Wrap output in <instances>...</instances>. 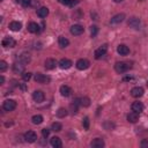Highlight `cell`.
<instances>
[{"mask_svg": "<svg viewBox=\"0 0 148 148\" xmlns=\"http://www.w3.org/2000/svg\"><path fill=\"white\" fill-rule=\"evenodd\" d=\"M114 2H121V1H124V0H113Z\"/></svg>", "mask_w": 148, "mask_h": 148, "instance_id": "42", "label": "cell"}, {"mask_svg": "<svg viewBox=\"0 0 148 148\" xmlns=\"http://www.w3.org/2000/svg\"><path fill=\"white\" fill-rule=\"evenodd\" d=\"M30 60H31V57H30V54H29V53H27V52L21 53V54H20V57H18V61H21V62H22V64H24V65L29 64V62H30Z\"/></svg>", "mask_w": 148, "mask_h": 148, "instance_id": "19", "label": "cell"}, {"mask_svg": "<svg viewBox=\"0 0 148 148\" xmlns=\"http://www.w3.org/2000/svg\"><path fill=\"white\" fill-rule=\"evenodd\" d=\"M50 131H51V130H49V128H43V130H42V135H43V138H47V136L50 135Z\"/></svg>", "mask_w": 148, "mask_h": 148, "instance_id": "38", "label": "cell"}, {"mask_svg": "<svg viewBox=\"0 0 148 148\" xmlns=\"http://www.w3.org/2000/svg\"><path fill=\"white\" fill-rule=\"evenodd\" d=\"M58 1L65 6H68V7H74L75 5H77L80 2V0H58Z\"/></svg>", "mask_w": 148, "mask_h": 148, "instance_id": "28", "label": "cell"}, {"mask_svg": "<svg viewBox=\"0 0 148 148\" xmlns=\"http://www.w3.org/2000/svg\"><path fill=\"white\" fill-rule=\"evenodd\" d=\"M6 69H7V62H6L5 60H1V61H0V72L3 73Z\"/></svg>", "mask_w": 148, "mask_h": 148, "instance_id": "36", "label": "cell"}, {"mask_svg": "<svg viewBox=\"0 0 148 148\" xmlns=\"http://www.w3.org/2000/svg\"><path fill=\"white\" fill-rule=\"evenodd\" d=\"M16 108V102L14 99H6L2 104V109L5 111H13Z\"/></svg>", "mask_w": 148, "mask_h": 148, "instance_id": "4", "label": "cell"}, {"mask_svg": "<svg viewBox=\"0 0 148 148\" xmlns=\"http://www.w3.org/2000/svg\"><path fill=\"white\" fill-rule=\"evenodd\" d=\"M71 92H72V89H71L68 86L64 84V86L60 87V94H61V96H64V97H68V96L71 95Z\"/></svg>", "mask_w": 148, "mask_h": 148, "instance_id": "24", "label": "cell"}, {"mask_svg": "<svg viewBox=\"0 0 148 148\" xmlns=\"http://www.w3.org/2000/svg\"><path fill=\"white\" fill-rule=\"evenodd\" d=\"M61 130H62V125H61L60 123H58V121L53 123V124H52V126H51V131H54V132H60Z\"/></svg>", "mask_w": 148, "mask_h": 148, "instance_id": "31", "label": "cell"}, {"mask_svg": "<svg viewBox=\"0 0 148 148\" xmlns=\"http://www.w3.org/2000/svg\"><path fill=\"white\" fill-rule=\"evenodd\" d=\"M1 44L3 47H14L16 45V42L13 37H5L1 42Z\"/></svg>", "mask_w": 148, "mask_h": 148, "instance_id": "8", "label": "cell"}, {"mask_svg": "<svg viewBox=\"0 0 148 148\" xmlns=\"http://www.w3.org/2000/svg\"><path fill=\"white\" fill-rule=\"evenodd\" d=\"M79 105H81L80 103V98H75L71 104H69V110L72 113H76L79 111Z\"/></svg>", "mask_w": 148, "mask_h": 148, "instance_id": "16", "label": "cell"}, {"mask_svg": "<svg viewBox=\"0 0 148 148\" xmlns=\"http://www.w3.org/2000/svg\"><path fill=\"white\" fill-rule=\"evenodd\" d=\"M24 139H25L27 142L32 143V142H35L37 140V134L34 131H28V132L24 133Z\"/></svg>", "mask_w": 148, "mask_h": 148, "instance_id": "11", "label": "cell"}, {"mask_svg": "<svg viewBox=\"0 0 148 148\" xmlns=\"http://www.w3.org/2000/svg\"><path fill=\"white\" fill-rule=\"evenodd\" d=\"M58 44H59V46L60 47H67L68 45H69V40L66 38V37H64V36H59V38H58Z\"/></svg>", "mask_w": 148, "mask_h": 148, "instance_id": "27", "label": "cell"}, {"mask_svg": "<svg viewBox=\"0 0 148 148\" xmlns=\"http://www.w3.org/2000/svg\"><path fill=\"white\" fill-rule=\"evenodd\" d=\"M67 114H68V112H67V110H66L65 108H60V109H58V111H57V116H58L59 118H65Z\"/></svg>", "mask_w": 148, "mask_h": 148, "instance_id": "30", "label": "cell"}, {"mask_svg": "<svg viewBox=\"0 0 148 148\" xmlns=\"http://www.w3.org/2000/svg\"><path fill=\"white\" fill-rule=\"evenodd\" d=\"M21 28H22V23L18 21H13L9 23V29L12 31H20Z\"/></svg>", "mask_w": 148, "mask_h": 148, "instance_id": "22", "label": "cell"}, {"mask_svg": "<svg viewBox=\"0 0 148 148\" xmlns=\"http://www.w3.org/2000/svg\"><path fill=\"white\" fill-rule=\"evenodd\" d=\"M82 125H83V128H84V130H89V118H88V117H84V118H83Z\"/></svg>", "mask_w": 148, "mask_h": 148, "instance_id": "35", "label": "cell"}, {"mask_svg": "<svg viewBox=\"0 0 148 148\" xmlns=\"http://www.w3.org/2000/svg\"><path fill=\"white\" fill-rule=\"evenodd\" d=\"M1 1H2V0H1Z\"/></svg>", "mask_w": 148, "mask_h": 148, "instance_id": "44", "label": "cell"}, {"mask_svg": "<svg viewBox=\"0 0 148 148\" xmlns=\"http://www.w3.org/2000/svg\"><path fill=\"white\" fill-rule=\"evenodd\" d=\"M32 99L37 103H42L44 99H45V95L42 90H35L32 92Z\"/></svg>", "mask_w": 148, "mask_h": 148, "instance_id": "6", "label": "cell"}, {"mask_svg": "<svg viewBox=\"0 0 148 148\" xmlns=\"http://www.w3.org/2000/svg\"><path fill=\"white\" fill-rule=\"evenodd\" d=\"M37 15H38L39 17H42V18L46 17V16L49 15V8H47V7H39V8L37 9Z\"/></svg>", "mask_w": 148, "mask_h": 148, "instance_id": "25", "label": "cell"}, {"mask_svg": "<svg viewBox=\"0 0 148 148\" xmlns=\"http://www.w3.org/2000/svg\"><path fill=\"white\" fill-rule=\"evenodd\" d=\"M28 31L31 32V34H36V32L39 31V25L36 22H30L28 24Z\"/></svg>", "mask_w": 148, "mask_h": 148, "instance_id": "23", "label": "cell"}, {"mask_svg": "<svg viewBox=\"0 0 148 148\" xmlns=\"http://www.w3.org/2000/svg\"><path fill=\"white\" fill-rule=\"evenodd\" d=\"M131 68V65L125 62V61H118L114 64V71L119 74H123V73H126L128 69Z\"/></svg>", "mask_w": 148, "mask_h": 148, "instance_id": "1", "label": "cell"}, {"mask_svg": "<svg viewBox=\"0 0 148 148\" xmlns=\"http://www.w3.org/2000/svg\"><path fill=\"white\" fill-rule=\"evenodd\" d=\"M50 145L53 147V148H60L62 146V142H61V139L58 138V136H53L51 138L50 140Z\"/></svg>", "mask_w": 148, "mask_h": 148, "instance_id": "20", "label": "cell"}, {"mask_svg": "<svg viewBox=\"0 0 148 148\" xmlns=\"http://www.w3.org/2000/svg\"><path fill=\"white\" fill-rule=\"evenodd\" d=\"M97 32H98V28H97V25H91V27H90V34H91V37H95V36L97 35Z\"/></svg>", "mask_w": 148, "mask_h": 148, "instance_id": "33", "label": "cell"}, {"mask_svg": "<svg viewBox=\"0 0 148 148\" xmlns=\"http://www.w3.org/2000/svg\"><path fill=\"white\" fill-rule=\"evenodd\" d=\"M131 108H132V111L138 112V113H140V112L143 111V104L141 102H134V103H132Z\"/></svg>", "mask_w": 148, "mask_h": 148, "instance_id": "21", "label": "cell"}, {"mask_svg": "<svg viewBox=\"0 0 148 148\" xmlns=\"http://www.w3.org/2000/svg\"><path fill=\"white\" fill-rule=\"evenodd\" d=\"M22 79H23V81H29V80L31 79V73H30V72H24V73H22Z\"/></svg>", "mask_w": 148, "mask_h": 148, "instance_id": "34", "label": "cell"}, {"mask_svg": "<svg viewBox=\"0 0 148 148\" xmlns=\"http://www.w3.org/2000/svg\"><path fill=\"white\" fill-rule=\"evenodd\" d=\"M3 82H5V77L3 75H0V84H3Z\"/></svg>", "mask_w": 148, "mask_h": 148, "instance_id": "40", "label": "cell"}, {"mask_svg": "<svg viewBox=\"0 0 148 148\" xmlns=\"http://www.w3.org/2000/svg\"><path fill=\"white\" fill-rule=\"evenodd\" d=\"M16 1H17V2H18V3H22V2H23V1H24V0H16Z\"/></svg>", "mask_w": 148, "mask_h": 148, "instance_id": "41", "label": "cell"}, {"mask_svg": "<svg viewBox=\"0 0 148 148\" xmlns=\"http://www.w3.org/2000/svg\"><path fill=\"white\" fill-rule=\"evenodd\" d=\"M58 65H59V67H60L61 69H68V68L72 67L73 62H72V60H69V59H67V58H62V59L58 62Z\"/></svg>", "mask_w": 148, "mask_h": 148, "instance_id": "10", "label": "cell"}, {"mask_svg": "<svg viewBox=\"0 0 148 148\" xmlns=\"http://www.w3.org/2000/svg\"><path fill=\"white\" fill-rule=\"evenodd\" d=\"M83 31H84V28L81 24H74L71 27V34L74 36H79V35L83 34Z\"/></svg>", "mask_w": 148, "mask_h": 148, "instance_id": "7", "label": "cell"}, {"mask_svg": "<svg viewBox=\"0 0 148 148\" xmlns=\"http://www.w3.org/2000/svg\"><path fill=\"white\" fill-rule=\"evenodd\" d=\"M31 120H32V123H34L35 125H39V124L43 123V116H40V114H35V116H32Z\"/></svg>", "mask_w": 148, "mask_h": 148, "instance_id": "29", "label": "cell"}, {"mask_svg": "<svg viewBox=\"0 0 148 148\" xmlns=\"http://www.w3.org/2000/svg\"><path fill=\"white\" fill-rule=\"evenodd\" d=\"M140 1H143V0H140Z\"/></svg>", "mask_w": 148, "mask_h": 148, "instance_id": "43", "label": "cell"}, {"mask_svg": "<svg viewBox=\"0 0 148 148\" xmlns=\"http://www.w3.org/2000/svg\"><path fill=\"white\" fill-rule=\"evenodd\" d=\"M24 67H25V65H24V64H22L21 61L15 62V64L13 65V72H14V73H16V74L24 73Z\"/></svg>", "mask_w": 148, "mask_h": 148, "instance_id": "12", "label": "cell"}, {"mask_svg": "<svg viewBox=\"0 0 148 148\" xmlns=\"http://www.w3.org/2000/svg\"><path fill=\"white\" fill-rule=\"evenodd\" d=\"M127 120H128L130 123H136V121L139 120V113H138V112H134V111L130 112V113L127 114Z\"/></svg>", "mask_w": 148, "mask_h": 148, "instance_id": "26", "label": "cell"}, {"mask_svg": "<svg viewBox=\"0 0 148 148\" xmlns=\"http://www.w3.org/2000/svg\"><path fill=\"white\" fill-rule=\"evenodd\" d=\"M57 65H58L57 61H56L54 59H52V58H47V59L45 60V62H44V67H45L46 69H49V71L56 68Z\"/></svg>", "mask_w": 148, "mask_h": 148, "instance_id": "13", "label": "cell"}, {"mask_svg": "<svg viewBox=\"0 0 148 148\" xmlns=\"http://www.w3.org/2000/svg\"><path fill=\"white\" fill-rule=\"evenodd\" d=\"M80 103L83 108H87L90 105V99H89V97H82V98H80Z\"/></svg>", "mask_w": 148, "mask_h": 148, "instance_id": "32", "label": "cell"}, {"mask_svg": "<svg viewBox=\"0 0 148 148\" xmlns=\"http://www.w3.org/2000/svg\"><path fill=\"white\" fill-rule=\"evenodd\" d=\"M38 5H39V1H38V0H29V7L36 8Z\"/></svg>", "mask_w": 148, "mask_h": 148, "instance_id": "37", "label": "cell"}, {"mask_svg": "<svg viewBox=\"0 0 148 148\" xmlns=\"http://www.w3.org/2000/svg\"><path fill=\"white\" fill-rule=\"evenodd\" d=\"M127 24H128V27H130V28H133V29L138 30V29H140L141 21H140V18H139V17L133 16V17H130V18H128Z\"/></svg>", "mask_w": 148, "mask_h": 148, "instance_id": "3", "label": "cell"}, {"mask_svg": "<svg viewBox=\"0 0 148 148\" xmlns=\"http://www.w3.org/2000/svg\"><path fill=\"white\" fill-rule=\"evenodd\" d=\"M143 88H141V87H134V88H132V90H131V95L133 96V97H135V98H139V97H141L142 95H143Z\"/></svg>", "mask_w": 148, "mask_h": 148, "instance_id": "15", "label": "cell"}, {"mask_svg": "<svg viewBox=\"0 0 148 148\" xmlns=\"http://www.w3.org/2000/svg\"><path fill=\"white\" fill-rule=\"evenodd\" d=\"M106 51H108V45H106V44L99 46V47L95 51V58H96V59H101V58L106 53Z\"/></svg>", "mask_w": 148, "mask_h": 148, "instance_id": "9", "label": "cell"}, {"mask_svg": "<svg viewBox=\"0 0 148 148\" xmlns=\"http://www.w3.org/2000/svg\"><path fill=\"white\" fill-rule=\"evenodd\" d=\"M104 140L103 139H101V138H95L91 142H90V146L92 147V148H103L104 147Z\"/></svg>", "mask_w": 148, "mask_h": 148, "instance_id": "14", "label": "cell"}, {"mask_svg": "<svg viewBox=\"0 0 148 148\" xmlns=\"http://www.w3.org/2000/svg\"><path fill=\"white\" fill-rule=\"evenodd\" d=\"M75 66H76L77 69H80V71H84V69H87V68L90 66V62H89V60L82 58V59H79V60L76 61Z\"/></svg>", "mask_w": 148, "mask_h": 148, "instance_id": "5", "label": "cell"}, {"mask_svg": "<svg viewBox=\"0 0 148 148\" xmlns=\"http://www.w3.org/2000/svg\"><path fill=\"white\" fill-rule=\"evenodd\" d=\"M125 20V14H117V15H114L111 20H110V23L111 24H118V23H120V22H123Z\"/></svg>", "mask_w": 148, "mask_h": 148, "instance_id": "17", "label": "cell"}, {"mask_svg": "<svg viewBox=\"0 0 148 148\" xmlns=\"http://www.w3.org/2000/svg\"><path fill=\"white\" fill-rule=\"evenodd\" d=\"M141 147H148V140H142Z\"/></svg>", "mask_w": 148, "mask_h": 148, "instance_id": "39", "label": "cell"}, {"mask_svg": "<svg viewBox=\"0 0 148 148\" xmlns=\"http://www.w3.org/2000/svg\"><path fill=\"white\" fill-rule=\"evenodd\" d=\"M34 79H35L36 82L42 83V84L49 83V82L51 81V77H50L49 75H45V74H42V73H36L35 76H34Z\"/></svg>", "mask_w": 148, "mask_h": 148, "instance_id": "2", "label": "cell"}, {"mask_svg": "<svg viewBox=\"0 0 148 148\" xmlns=\"http://www.w3.org/2000/svg\"><path fill=\"white\" fill-rule=\"evenodd\" d=\"M117 52H118L120 56H127V54L130 53V49H128V46H126L125 44H120V45H118V47H117Z\"/></svg>", "mask_w": 148, "mask_h": 148, "instance_id": "18", "label": "cell"}]
</instances>
